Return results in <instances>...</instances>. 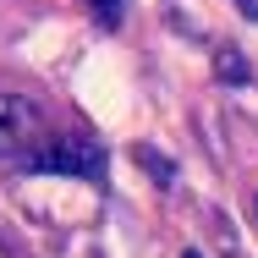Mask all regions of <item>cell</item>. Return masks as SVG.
<instances>
[{"instance_id":"1","label":"cell","mask_w":258,"mask_h":258,"mask_svg":"<svg viewBox=\"0 0 258 258\" xmlns=\"http://www.w3.org/2000/svg\"><path fill=\"white\" fill-rule=\"evenodd\" d=\"M39 143H44V115H39V104L22 99V94H0V159L22 165Z\"/></svg>"},{"instance_id":"2","label":"cell","mask_w":258,"mask_h":258,"mask_svg":"<svg viewBox=\"0 0 258 258\" xmlns=\"http://www.w3.org/2000/svg\"><path fill=\"white\" fill-rule=\"evenodd\" d=\"M22 165L28 170H55V176H88V181H99L104 176V149H94V143H39Z\"/></svg>"},{"instance_id":"5","label":"cell","mask_w":258,"mask_h":258,"mask_svg":"<svg viewBox=\"0 0 258 258\" xmlns=\"http://www.w3.org/2000/svg\"><path fill=\"white\" fill-rule=\"evenodd\" d=\"M236 11H247V17H258V0H236Z\"/></svg>"},{"instance_id":"3","label":"cell","mask_w":258,"mask_h":258,"mask_svg":"<svg viewBox=\"0 0 258 258\" xmlns=\"http://www.w3.org/2000/svg\"><path fill=\"white\" fill-rule=\"evenodd\" d=\"M214 72H220V83H231V88L253 77V72H247V60H242V50H231V44H220V50H214Z\"/></svg>"},{"instance_id":"4","label":"cell","mask_w":258,"mask_h":258,"mask_svg":"<svg viewBox=\"0 0 258 258\" xmlns=\"http://www.w3.org/2000/svg\"><path fill=\"white\" fill-rule=\"evenodd\" d=\"M88 6H94V17H99V22H110V28L121 22V0H88Z\"/></svg>"},{"instance_id":"6","label":"cell","mask_w":258,"mask_h":258,"mask_svg":"<svg viewBox=\"0 0 258 258\" xmlns=\"http://www.w3.org/2000/svg\"><path fill=\"white\" fill-rule=\"evenodd\" d=\"M181 258H204V253H198V247H187V253H181Z\"/></svg>"}]
</instances>
